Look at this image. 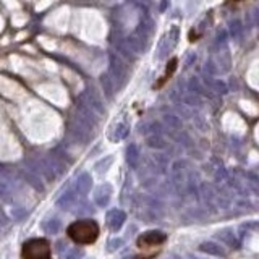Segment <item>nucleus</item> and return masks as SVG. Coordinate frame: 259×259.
Masks as SVG:
<instances>
[{
	"instance_id": "1",
	"label": "nucleus",
	"mask_w": 259,
	"mask_h": 259,
	"mask_svg": "<svg viewBox=\"0 0 259 259\" xmlns=\"http://www.w3.org/2000/svg\"><path fill=\"white\" fill-rule=\"evenodd\" d=\"M67 233L78 244H91L99 236V225L91 219L76 220L73 224H70V227L67 228Z\"/></svg>"
},
{
	"instance_id": "2",
	"label": "nucleus",
	"mask_w": 259,
	"mask_h": 259,
	"mask_svg": "<svg viewBox=\"0 0 259 259\" xmlns=\"http://www.w3.org/2000/svg\"><path fill=\"white\" fill-rule=\"evenodd\" d=\"M50 244L44 238H33L23 244V259H49Z\"/></svg>"
},
{
	"instance_id": "3",
	"label": "nucleus",
	"mask_w": 259,
	"mask_h": 259,
	"mask_svg": "<svg viewBox=\"0 0 259 259\" xmlns=\"http://www.w3.org/2000/svg\"><path fill=\"white\" fill-rule=\"evenodd\" d=\"M167 240V233H164L162 230H149L145 232L138 238V246H156Z\"/></svg>"
},
{
	"instance_id": "4",
	"label": "nucleus",
	"mask_w": 259,
	"mask_h": 259,
	"mask_svg": "<svg viewBox=\"0 0 259 259\" xmlns=\"http://www.w3.org/2000/svg\"><path fill=\"white\" fill-rule=\"evenodd\" d=\"M105 220H107V225H109V228L112 230V232H118V230L125 224L126 214L123 211H120V209H113V211H110L109 214H107Z\"/></svg>"
},
{
	"instance_id": "5",
	"label": "nucleus",
	"mask_w": 259,
	"mask_h": 259,
	"mask_svg": "<svg viewBox=\"0 0 259 259\" xmlns=\"http://www.w3.org/2000/svg\"><path fill=\"white\" fill-rule=\"evenodd\" d=\"M199 249L203 251V253H207L211 256H219V257H224L225 256V249L220 246L219 243L215 241H203L199 244Z\"/></svg>"
},
{
	"instance_id": "6",
	"label": "nucleus",
	"mask_w": 259,
	"mask_h": 259,
	"mask_svg": "<svg viewBox=\"0 0 259 259\" xmlns=\"http://www.w3.org/2000/svg\"><path fill=\"white\" fill-rule=\"evenodd\" d=\"M217 238L222 243H225L232 248H238L240 246V243H238V240H236V236H235L232 228H224V230H220V232H217Z\"/></svg>"
},
{
	"instance_id": "7",
	"label": "nucleus",
	"mask_w": 259,
	"mask_h": 259,
	"mask_svg": "<svg viewBox=\"0 0 259 259\" xmlns=\"http://www.w3.org/2000/svg\"><path fill=\"white\" fill-rule=\"evenodd\" d=\"M109 199H110V186L109 185L100 186V188L97 190V193H96V203H97V206H100V207L107 206Z\"/></svg>"
},
{
	"instance_id": "8",
	"label": "nucleus",
	"mask_w": 259,
	"mask_h": 259,
	"mask_svg": "<svg viewBox=\"0 0 259 259\" xmlns=\"http://www.w3.org/2000/svg\"><path fill=\"white\" fill-rule=\"evenodd\" d=\"M42 228H44V232L49 233V235H55V233H59V230H60V220L57 219V217H52V219H49L44 222V225H42Z\"/></svg>"
},
{
	"instance_id": "9",
	"label": "nucleus",
	"mask_w": 259,
	"mask_h": 259,
	"mask_svg": "<svg viewBox=\"0 0 259 259\" xmlns=\"http://www.w3.org/2000/svg\"><path fill=\"white\" fill-rule=\"evenodd\" d=\"M91 190V177L89 175H81L76 182V191L80 194H86Z\"/></svg>"
},
{
	"instance_id": "10",
	"label": "nucleus",
	"mask_w": 259,
	"mask_h": 259,
	"mask_svg": "<svg viewBox=\"0 0 259 259\" xmlns=\"http://www.w3.org/2000/svg\"><path fill=\"white\" fill-rule=\"evenodd\" d=\"M62 259H80L83 257V251L80 248H67L65 251H62Z\"/></svg>"
},
{
	"instance_id": "11",
	"label": "nucleus",
	"mask_w": 259,
	"mask_h": 259,
	"mask_svg": "<svg viewBox=\"0 0 259 259\" xmlns=\"http://www.w3.org/2000/svg\"><path fill=\"white\" fill-rule=\"evenodd\" d=\"M73 201H75L73 193H67L59 199V206L63 207V209H68V207H71V204H73Z\"/></svg>"
},
{
	"instance_id": "12",
	"label": "nucleus",
	"mask_w": 259,
	"mask_h": 259,
	"mask_svg": "<svg viewBox=\"0 0 259 259\" xmlns=\"http://www.w3.org/2000/svg\"><path fill=\"white\" fill-rule=\"evenodd\" d=\"M121 246H123V240L121 238H110L107 241V251H109V253H113V251L120 249Z\"/></svg>"
},
{
	"instance_id": "13",
	"label": "nucleus",
	"mask_w": 259,
	"mask_h": 259,
	"mask_svg": "<svg viewBox=\"0 0 259 259\" xmlns=\"http://www.w3.org/2000/svg\"><path fill=\"white\" fill-rule=\"evenodd\" d=\"M128 162L132 167H135L136 164H138V151H136L135 146H132L128 149Z\"/></svg>"
},
{
	"instance_id": "14",
	"label": "nucleus",
	"mask_w": 259,
	"mask_h": 259,
	"mask_svg": "<svg viewBox=\"0 0 259 259\" xmlns=\"http://www.w3.org/2000/svg\"><path fill=\"white\" fill-rule=\"evenodd\" d=\"M4 220H5V217L2 215V212H0V227H2V224H4Z\"/></svg>"
},
{
	"instance_id": "15",
	"label": "nucleus",
	"mask_w": 259,
	"mask_h": 259,
	"mask_svg": "<svg viewBox=\"0 0 259 259\" xmlns=\"http://www.w3.org/2000/svg\"><path fill=\"white\" fill-rule=\"evenodd\" d=\"M169 259H180V257H177V256H174V257H169Z\"/></svg>"
}]
</instances>
